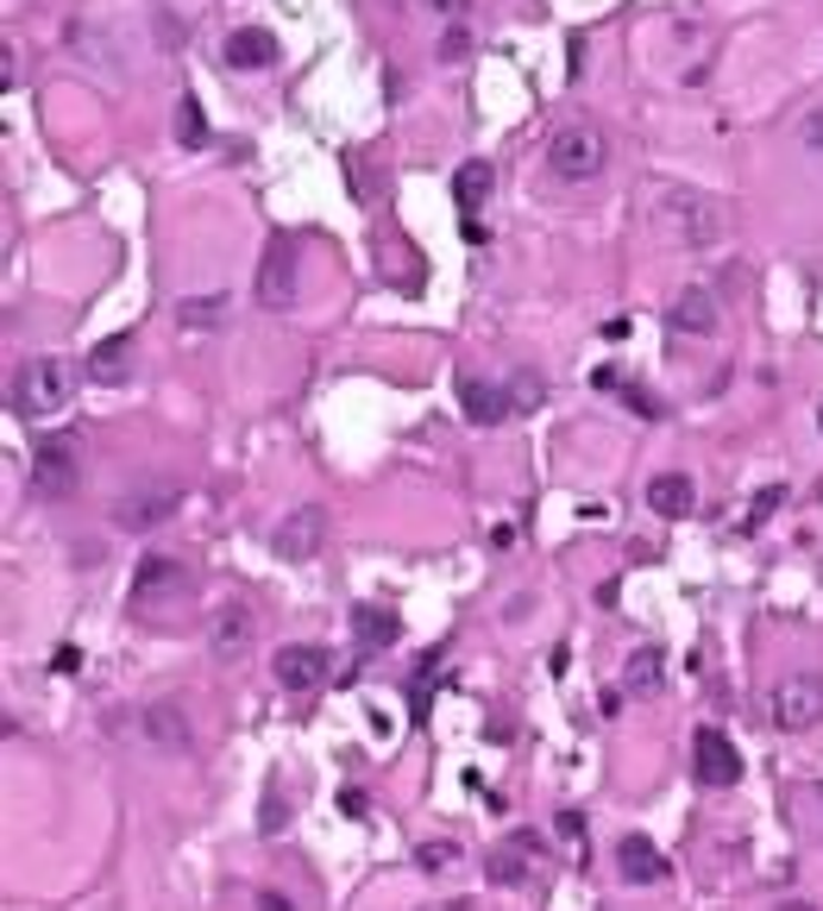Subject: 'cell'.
I'll use <instances>...</instances> for the list:
<instances>
[{"instance_id":"cell-6","label":"cell","mask_w":823,"mask_h":911,"mask_svg":"<svg viewBox=\"0 0 823 911\" xmlns=\"http://www.w3.org/2000/svg\"><path fill=\"white\" fill-rule=\"evenodd\" d=\"M327 679H334V654H327V648H314V641H290V648H277V685H283V692L314 698Z\"/></svg>"},{"instance_id":"cell-9","label":"cell","mask_w":823,"mask_h":911,"mask_svg":"<svg viewBox=\"0 0 823 911\" xmlns=\"http://www.w3.org/2000/svg\"><path fill=\"white\" fill-rule=\"evenodd\" d=\"M82 466H76V441H44L32 453V490L39 497H76Z\"/></svg>"},{"instance_id":"cell-5","label":"cell","mask_w":823,"mask_h":911,"mask_svg":"<svg viewBox=\"0 0 823 911\" xmlns=\"http://www.w3.org/2000/svg\"><path fill=\"white\" fill-rule=\"evenodd\" d=\"M773 723H780L785 736L817 729L823 723V679L817 673H785L780 685H773Z\"/></svg>"},{"instance_id":"cell-1","label":"cell","mask_w":823,"mask_h":911,"mask_svg":"<svg viewBox=\"0 0 823 911\" xmlns=\"http://www.w3.org/2000/svg\"><path fill=\"white\" fill-rule=\"evenodd\" d=\"M654 201H660V208H654V220H660L679 246H691V252H705V246H717V239L729 234V214H723V201H717V195L660 183V189H654Z\"/></svg>"},{"instance_id":"cell-35","label":"cell","mask_w":823,"mask_h":911,"mask_svg":"<svg viewBox=\"0 0 823 911\" xmlns=\"http://www.w3.org/2000/svg\"><path fill=\"white\" fill-rule=\"evenodd\" d=\"M434 7H440V13H459V7H466V0H434Z\"/></svg>"},{"instance_id":"cell-15","label":"cell","mask_w":823,"mask_h":911,"mask_svg":"<svg viewBox=\"0 0 823 911\" xmlns=\"http://www.w3.org/2000/svg\"><path fill=\"white\" fill-rule=\"evenodd\" d=\"M616 873L628 887H654V880H667V855L654 849V836H623L616 842Z\"/></svg>"},{"instance_id":"cell-7","label":"cell","mask_w":823,"mask_h":911,"mask_svg":"<svg viewBox=\"0 0 823 911\" xmlns=\"http://www.w3.org/2000/svg\"><path fill=\"white\" fill-rule=\"evenodd\" d=\"M691 774H698V786H710V793L736 786V779H742L736 742H729L723 729H698V742H691Z\"/></svg>"},{"instance_id":"cell-14","label":"cell","mask_w":823,"mask_h":911,"mask_svg":"<svg viewBox=\"0 0 823 911\" xmlns=\"http://www.w3.org/2000/svg\"><path fill=\"white\" fill-rule=\"evenodd\" d=\"M138 729H145V742L164 748V755H189V717H183V704H145V711H138Z\"/></svg>"},{"instance_id":"cell-19","label":"cell","mask_w":823,"mask_h":911,"mask_svg":"<svg viewBox=\"0 0 823 911\" xmlns=\"http://www.w3.org/2000/svg\"><path fill=\"white\" fill-rule=\"evenodd\" d=\"M227 314H233V296H183L177 302V321H183V333H215V328H227Z\"/></svg>"},{"instance_id":"cell-34","label":"cell","mask_w":823,"mask_h":911,"mask_svg":"<svg viewBox=\"0 0 823 911\" xmlns=\"http://www.w3.org/2000/svg\"><path fill=\"white\" fill-rule=\"evenodd\" d=\"M346 183H353L358 195H372V170H365V164H353V170H346Z\"/></svg>"},{"instance_id":"cell-32","label":"cell","mask_w":823,"mask_h":911,"mask_svg":"<svg viewBox=\"0 0 823 911\" xmlns=\"http://www.w3.org/2000/svg\"><path fill=\"white\" fill-rule=\"evenodd\" d=\"M51 666H58V673H76V666H82V648H70V641H63L58 654H51Z\"/></svg>"},{"instance_id":"cell-3","label":"cell","mask_w":823,"mask_h":911,"mask_svg":"<svg viewBox=\"0 0 823 911\" xmlns=\"http://www.w3.org/2000/svg\"><path fill=\"white\" fill-rule=\"evenodd\" d=\"M258 309L264 314H290L295 302H302V258H295V239L290 234H271V246H264V258H258Z\"/></svg>"},{"instance_id":"cell-24","label":"cell","mask_w":823,"mask_h":911,"mask_svg":"<svg viewBox=\"0 0 823 911\" xmlns=\"http://www.w3.org/2000/svg\"><path fill=\"white\" fill-rule=\"evenodd\" d=\"M623 692H635V698H654V692H660V648H635V654H628Z\"/></svg>"},{"instance_id":"cell-20","label":"cell","mask_w":823,"mask_h":911,"mask_svg":"<svg viewBox=\"0 0 823 911\" xmlns=\"http://www.w3.org/2000/svg\"><path fill=\"white\" fill-rule=\"evenodd\" d=\"M717 321H723V314H717V296L710 290H698V283L679 290V302H673V328L679 333H717Z\"/></svg>"},{"instance_id":"cell-25","label":"cell","mask_w":823,"mask_h":911,"mask_svg":"<svg viewBox=\"0 0 823 911\" xmlns=\"http://www.w3.org/2000/svg\"><path fill=\"white\" fill-rule=\"evenodd\" d=\"M177 145H189V152H201V145H208V114H201L196 95L177 101Z\"/></svg>"},{"instance_id":"cell-17","label":"cell","mask_w":823,"mask_h":911,"mask_svg":"<svg viewBox=\"0 0 823 911\" xmlns=\"http://www.w3.org/2000/svg\"><path fill=\"white\" fill-rule=\"evenodd\" d=\"M647 509L679 522V516L698 509V490H691V478H679V472H660V478H647Z\"/></svg>"},{"instance_id":"cell-21","label":"cell","mask_w":823,"mask_h":911,"mask_svg":"<svg viewBox=\"0 0 823 911\" xmlns=\"http://www.w3.org/2000/svg\"><path fill=\"white\" fill-rule=\"evenodd\" d=\"M490 189H497V164H485V157H466L452 170V208H485Z\"/></svg>"},{"instance_id":"cell-33","label":"cell","mask_w":823,"mask_h":911,"mask_svg":"<svg viewBox=\"0 0 823 911\" xmlns=\"http://www.w3.org/2000/svg\"><path fill=\"white\" fill-rule=\"evenodd\" d=\"M258 911H295V905L283 899V892H258Z\"/></svg>"},{"instance_id":"cell-18","label":"cell","mask_w":823,"mask_h":911,"mask_svg":"<svg viewBox=\"0 0 823 911\" xmlns=\"http://www.w3.org/2000/svg\"><path fill=\"white\" fill-rule=\"evenodd\" d=\"M183 584V566L170 560V553H152V560H138V572H133V603L145 610V603H157L164 591H177Z\"/></svg>"},{"instance_id":"cell-12","label":"cell","mask_w":823,"mask_h":911,"mask_svg":"<svg viewBox=\"0 0 823 911\" xmlns=\"http://www.w3.org/2000/svg\"><path fill=\"white\" fill-rule=\"evenodd\" d=\"M529 855H541V836L534 830H515L510 842H497L490 861H485L490 887H522V880H529Z\"/></svg>"},{"instance_id":"cell-28","label":"cell","mask_w":823,"mask_h":911,"mask_svg":"<svg viewBox=\"0 0 823 911\" xmlns=\"http://www.w3.org/2000/svg\"><path fill=\"white\" fill-rule=\"evenodd\" d=\"M466 51H471V32H466V25H447V39H440V58H466Z\"/></svg>"},{"instance_id":"cell-27","label":"cell","mask_w":823,"mask_h":911,"mask_svg":"<svg viewBox=\"0 0 823 911\" xmlns=\"http://www.w3.org/2000/svg\"><path fill=\"white\" fill-rule=\"evenodd\" d=\"M780 504H785V485H761L754 497H748V516H742V522H748V528H761Z\"/></svg>"},{"instance_id":"cell-22","label":"cell","mask_w":823,"mask_h":911,"mask_svg":"<svg viewBox=\"0 0 823 911\" xmlns=\"http://www.w3.org/2000/svg\"><path fill=\"white\" fill-rule=\"evenodd\" d=\"M353 635L365 641V648H390V641L403 635V617L384 610V603H358V610H353Z\"/></svg>"},{"instance_id":"cell-13","label":"cell","mask_w":823,"mask_h":911,"mask_svg":"<svg viewBox=\"0 0 823 911\" xmlns=\"http://www.w3.org/2000/svg\"><path fill=\"white\" fill-rule=\"evenodd\" d=\"M227 70H239V76L277 70V39L264 32V25H239L233 39H227Z\"/></svg>"},{"instance_id":"cell-29","label":"cell","mask_w":823,"mask_h":911,"mask_svg":"<svg viewBox=\"0 0 823 911\" xmlns=\"http://www.w3.org/2000/svg\"><path fill=\"white\" fill-rule=\"evenodd\" d=\"M283 824H290V811H283V793H277V786H271V798H264V830H283Z\"/></svg>"},{"instance_id":"cell-8","label":"cell","mask_w":823,"mask_h":911,"mask_svg":"<svg viewBox=\"0 0 823 911\" xmlns=\"http://www.w3.org/2000/svg\"><path fill=\"white\" fill-rule=\"evenodd\" d=\"M321 541H327V516H321V509H314V504L290 509V516L277 522V535H271L277 560H290V566L314 560V553H321Z\"/></svg>"},{"instance_id":"cell-23","label":"cell","mask_w":823,"mask_h":911,"mask_svg":"<svg viewBox=\"0 0 823 911\" xmlns=\"http://www.w3.org/2000/svg\"><path fill=\"white\" fill-rule=\"evenodd\" d=\"M126 352H133V333L101 340V346L88 352V377H95V384H119V377H126Z\"/></svg>"},{"instance_id":"cell-26","label":"cell","mask_w":823,"mask_h":911,"mask_svg":"<svg viewBox=\"0 0 823 911\" xmlns=\"http://www.w3.org/2000/svg\"><path fill=\"white\" fill-rule=\"evenodd\" d=\"M452 861H459V842H421V849H415V868L421 873H447Z\"/></svg>"},{"instance_id":"cell-31","label":"cell","mask_w":823,"mask_h":911,"mask_svg":"<svg viewBox=\"0 0 823 911\" xmlns=\"http://www.w3.org/2000/svg\"><path fill=\"white\" fill-rule=\"evenodd\" d=\"M340 811H346V817H365V811H372V798L358 793V786H346V793H340Z\"/></svg>"},{"instance_id":"cell-38","label":"cell","mask_w":823,"mask_h":911,"mask_svg":"<svg viewBox=\"0 0 823 911\" xmlns=\"http://www.w3.org/2000/svg\"><path fill=\"white\" fill-rule=\"evenodd\" d=\"M785 911H811V905H785Z\"/></svg>"},{"instance_id":"cell-37","label":"cell","mask_w":823,"mask_h":911,"mask_svg":"<svg viewBox=\"0 0 823 911\" xmlns=\"http://www.w3.org/2000/svg\"><path fill=\"white\" fill-rule=\"evenodd\" d=\"M817 434H823V403H817Z\"/></svg>"},{"instance_id":"cell-30","label":"cell","mask_w":823,"mask_h":911,"mask_svg":"<svg viewBox=\"0 0 823 911\" xmlns=\"http://www.w3.org/2000/svg\"><path fill=\"white\" fill-rule=\"evenodd\" d=\"M804 145L823 157V107H811V114H804Z\"/></svg>"},{"instance_id":"cell-10","label":"cell","mask_w":823,"mask_h":911,"mask_svg":"<svg viewBox=\"0 0 823 911\" xmlns=\"http://www.w3.org/2000/svg\"><path fill=\"white\" fill-rule=\"evenodd\" d=\"M208 654L215 660H246L252 654V610L246 603H220L208 622Z\"/></svg>"},{"instance_id":"cell-16","label":"cell","mask_w":823,"mask_h":911,"mask_svg":"<svg viewBox=\"0 0 823 911\" xmlns=\"http://www.w3.org/2000/svg\"><path fill=\"white\" fill-rule=\"evenodd\" d=\"M183 509V490L177 485H152V490H133L119 504V528H152V522H170Z\"/></svg>"},{"instance_id":"cell-4","label":"cell","mask_w":823,"mask_h":911,"mask_svg":"<svg viewBox=\"0 0 823 911\" xmlns=\"http://www.w3.org/2000/svg\"><path fill=\"white\" fill-rule=\"evenodd\" d=\"M610 164V145L597 126H560V133L548 138V170L560 176V183H597Z\"/></svg>"},{"instance_id":"cell-36","label":"cell","mask_w":823,"mask_h":911,"mask_svg":"<svg viewBox=\"0 0 823 911\" xmlns=\"http://www.w3.org/2000/svg\"><path fill=\"white\" fill-rule=\"evenodd\" d=\"M428 911H466V905H428Z\"/></svg>"},{"instance_id":"cell-11","label":"cell","mask_w":823,"mask_h":911,"mask_svg":"<svg viewBox=\"0 0 823 911\" xmlns=\"http://www.w3.org/2000/svg\"><path fill=\"white\" fill-rule=\"evenodd\" d=\"M459 408H466V422L471 427H497L503 415H515V403H510V390L503 384H490V377H459Z\"/></svg>"},{"instance_id":"cell-2","label":"cell","mask_w":823,"mask_h":911,"mask_svg":"<svg viewBox=\"0 0 823 911\" xmlns=\"http://www.w3.org/2000/svg\"><path fill=\"white\" fill-rule=\"evenodd\" d=\"M70 390H76V371H70V359H51V352H39V359H25V365L13 371V415H25V422H44V415L70 408Z\"/></svg>"}]
</instances>
